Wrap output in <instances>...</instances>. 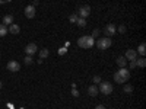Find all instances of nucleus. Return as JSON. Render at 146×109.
<instances>
[{"label":"nucleus","mask_w":146,"mask_h":109,"mask_svg":"<svg viewBox=\"0 0 146 109\" xmlns=\"http://www.w3.org/2000/svg\"><path fill=\"white\" fill-rule=\"evenodd\" d=\"M78 45L80 48H85V50H86V48H92L95 45V39L91 35H85V36H80L78 39Z\"/></svg>","instance_id":"1"},{"label":"nucleus","mask_w":146,"mask_h":109,"mask_svg":"<svg viewBox=\"0 0 146 109\" xmlns=\"http://www.w3.org/2000/svg\"><path fill=\"white\" fill-rule=\"evenodd\" d=\"M111 39H110V38H100V39H96L95 41V45L96 47H98V50H108V48L110 47H111Z\"/></svg>","instance_id":"2"},{"label":"nucleus","mask_w":146,"mask_h":109,"mask_svg":"<svg viewBox=\"0 0 146 109\" xmlns=\"http://www.w3.org/2000/svg\"><path fill=\"white\" fill-rule=\"evenodd\" d=\"M98 90H100L102 95H111V93H113V84L110 83V81H101Z\"/></svg>","instance_id":"3"},{"label":"nucleus","mask_w":146,"mask_h":109,"mask_svg":"<svg viewBox=\"0 0 146 109\" xmlns=\"http://www.w3.org/2000/svg\"><path fill=\"white\" fill-rule=\"evenodd\" d=\"M89 15H91V6L83 5V6H80V7H79V16H80V18L86 19Z\"/></svg>","instance_id":"4"},{"label":"nucleus","mask_w":146,"mask_h":109,"mask_svg":"<svg viewBox=\"0 0 146 109\" xmlns=\"http://www.w3.org/2000/svg\"><path fill=\"white\" fill-rule=\"evenodd\" d=\"M104 33L107 35V38H110V36H113L114 33H117V28H115L114 23H108V25L105 26V29H104Z\"/></svg>","instance_id":"5"},{"label":"nucleus","mask_w":146,"mask_h":109,"mask_svg":"<svg viewBox=\"0 0 146 109\" xmlns=\"http://www.w3.org/2000/svg\"><path fill=\"white\" fill-rule=\"evenodd\" d=\"M7 70L12 71V73H16V71L21 70V64L18 61H15V60H13V61H9L7 63Z\"/></svg>","instance_id":"6"},{"label":"nucleus","mask_w":146,"mask_h":109,"mask_svg":"<svg viewBox=\"0 0 146 109\" xmlns=\"http://www.w3.org/2000/svg\"><path fill=\"white\" fill-rule=\"evenodd\" d=\"M36 44H34V42H31V44H28L27 47H25V53H27V55H34L35 53H36Z\"/></svg>","instance_id":"7"},{"label":"nucleus","mask_w":146,"mask_h":109,"mask_svg":"<svg viewBox=\"0 0 146 109\" xmlns=\"http://www.w3.org/2000/svg\"><path fill=\"white\" fill-rule=\"evenodd\" d=\"M124 57H126L127 61H135V60L137 58V53L135 50H127L126 54H124Z\"/></svg>","instance_id":"8"},{"label":"nucleus","mask_w":146,"mask_h":109,"mask_svg":"<svg viewBox=\"0 0 146 109\" xmlns=\"http://www.w3.org/2000/svg\"><path fill=\"white\" fill-rule=\"evenodd\" d=\"M25 16H27L28 19H32V18L35 16V7H34L32 5H29V6L25 7Z\"/></svg>","instance_id":"9"},{"label":"nucleus","mask_w":146,"mask_h":109,"mask_svg":"<svg viewBox=\"0 0 146 109\" xmlns=\"http://www.w3.org/2000/svg\"><path fill=\"white\" fill-rule=\"evenodd\" d=\"M118 74L124 79V81H127V80L130 79V71H129V68H126V67H121V68L118 70Z\"/></svg>","instance_id":"10"},{"label":"nucleus","mask_w":146,"mask_h":109,"mask_svg":"<svg viewBox=\"0 0 146 109\" xmlns=\"http://www.w3.org/2000/svg\"><path fill=\"white\" fill-rule=\"evenodd\" d=\"M10 33H13V35H18L21 32V28L19 25H16V23H12V25H9V29H7Z\"/></svg>","instance_id":"11"},{"label":"nucleus","mask_w":146,"mask_h":109,"mask_svg":"<svg viewBox=\"0 0 146 109\" xmlns=\"http://www.w3.org/2000/svg\"><path fill=\"white\" fill-rule=\"evenodd\" d=\"M117 64H118L120 68H121V67H127V60H126V57H124V55L117 57Z\"/></svg>","instance_id":"12"},{"label":"nucleus","mask_w":146,"mask_h":109,"mask_svg":"<svg viewBox=\"0 0 146 109\" xmlns=\"http://www.w3.org/2000/svg\"><path fill=\"white\" fill-rule=\"evenodd\" d=\"M88 93H89V96L94 98V96H96L100 93V90H98V87H96L95 84H92V86H89V89H88Z\"/></svg>","instance_id":"13"},{"label":"nucleus","mask_w":146,"mask_h":109,"mask_svg":"<svg viewBox=\"0 0 146 109\" xmlns=\"http://www.w3.org/2000/svg\"><path fill=\"white\" fill-rule=\"evenodd\" d=\"M12 23H13V16H12V15H6L3 18V25L7 26V25H12Z\"/></svg>","instance_id":"14"},{"label":"nucleus","mask_w":146,"mask_h":109,"mask_svg":"<svg viewBox=\"0 0 146 109\" xmlns=\"http://www.w3.org/2000/svg\"><path fill=\"white\" fill-rule=\"evenodd\" d=\"M136 53H137L139 55H142V57L146 55V44H145V42L139 45V48H137V51H136Z\"/></svg>","instance_id":"15"},{"label":"nucleus","mask_w":146,"mask_h":109,"mask_svg":"<svg viewBox=\"0 0 146 109\" xmlns=\"http://www.w3.org/2000/svg\"><path fill=\"white\" fill-rule=\"evenodd\" d=\"M136 66L140 67V68H143V67L146 66V60H145V57H142V58H136Z\"/></svg>","instance_id":"16"},{"label":"nucleus","mask_w":146,"mask_h":109,"mask_svg":"<svg viewBox=\"0 0 146 109\" xmlns=\"http://www.w3.org/2000/svg\"><path fill=\"white\" fill-rule=\"evenodd\" d=\"M7 26H5L3 25V23H2V25H0V38H3V36H6L7 35Z\"/></svg>","instance_id":"17"},{"label":"nucleus","mask_w":146,"mask_h":109,"mask_svg":"<svg viewBox=\"0 0 146 109\" xmlns=\"http://www.w3.org/2000/svg\"><path fill=\"white\" fill-rule=\"evenodd\" d=\"M114 81H115V83H126V81H124V79L118 74V71H115V73H114Z\"/></svg>","instance_id":"18"},{"label":"nucleus","mask_w":146,"mask_h":109,"mask_svg":"<svg viewBox=\"0 0 146 109\" xmlns=\"http://www.w3.org/2000/svg\"><path fill=\"white\" fill-rule=\"evenodd\" d=\"M76 25H78V26H80V28H85V26H86V19L79 18V19L76 20Z\"/></svg>","instance_id":"19"},{"label":"nucleus","mask_w":146,"mask_h":109,"mask_svg":"<svg viewBox=\"0 0 146 109\" xmlns=\"http://www.w3.org/2000/svg\"><path fill=\"white\" fill-rule=\"evenodd\" d=\"M48 54H50V51H48L47 48H42V50L40 51V58H41V60H42V58H47Z\"/></svg>","instance_id":"20"},{"label":"nucleus","mask_w":146,"mask_h":109,"mask_svg":"<svg viewBox=\"0 0 146 109\" xmlns=\"http://www.w3.org/2000/svg\"><path fill=\"white\" fill-rule=\"evenodd\" d=\"M78 19H79V16H78L76 13H73V15H70V16H69V22H70V23H76V20H78Z\"/></svg>","instance_id":"21"},{"label":"nucleus","mask_w":146,"mask_h":109,"mask_svg":"<svg viewBox=\"0 0 146 109\" xmlns=\"http://www.w3.org/2000/svg\"><path fill=\"white\" fill-rule=\"evenodd\" d=\"M23 63H25L27 66L32 64V57H31V55H27V57H25V60H23Z\"/></svg>","instance_id":"22"},{"label":"nucleus","mask_w":146,"mask_h":109,"mask_svg":"<svg viewBox=\"0 0 146 109\" xmlns=\"http://www.w3.org/2000/svg\"><path fill=\"white\" fill-rule=\"evenodd\" d=\"M117 31H118V33H126V31H127V28H126V25H120Z\"/></svg>","instance_id":"23"},{"label":"nucleus","mask_w":146,"mask_h":109,"mask_svg":"<svg viewBox=\"0 0 146 109\" xmlns=\"http://www.w3.org/2000/svg\"><path fill=\"white\" fill-rule=\"evenodd\" d=\"M123 90H124V93H131V90H133V86H130V84H126Z\"/></svg>","instance_id":"24"},{"label":"nucleus","mask_w":146,"mask_h":109,"mask_svg":"<svg viewBox=\"0 0 146 109\" xmlns=\"http://www.w3.org/2000/svg\"><path fill=\"white\" fill-rule=\"evenodd\" d=\"M100 32H101L100 29H94V32H92V35H91V36H92L94 39H95V38H98V36H100Z\"/></svg>","instance_id":"25"},{"label":"nucleus","mask_w":146,"mask_h":109,"mask_svg":"<svg viewBox=\"0 0 146 109\" xmlns=\"http://www.w3.org/2000/svg\"><path fill=\"white\" fill-rule=\"evenodd\" d=\"M92 80H94V83H101V77L100 76H94Z\"/></svg>","instance_id":"26"},{"label":"nucleus","mask_w":146,"mask_h":109,"mask_svg":"<svg viewBox=\"0 0 146 109\" xmlns=\"http://www.w3.org/2000/svg\"><path fill=\"white\" fill-rule=\"evenodd\" d=\"M129 67H130V68H136V67H137V66H136V60H135V61H130Z\"/></svg>","instance_id":"27"},{"label":"nucleus","mask_w":146,"mask_h":109,"mask_svg":"<svg viewBox=\"0 0 146 109\" xmlns=\"http://www.w3.org/2000/svg\"><path fill=\"white\" fill-rule=\"evenodd\" d=\"M72 95H73V96H76V98H78V96H79V92H78L75 87H73V90H72Z\"/></svg>","instance_id":"28"},{"label":"nucleus","mask_w":146,"mask_h":109,"mask_svg":"<svg viewBox=\"0 0 146 109\" xmlns=\"http://www.w3.org/2000/svg\"><path fill=\"white\" fill-rule=\"evenodd\" d=\"M12 2V0H0V5H5V3H9Z\"/></svg>","instance_id":"29"},{"label":"nucleus","mask_w":146,"mask_h":109,"mask_svg":"<svg viewBox=\"0 0 146 109\" xmlns=\"http://www.w3.org/2000/svg\"><path fill=\"white\" fill-rule=\"evenodd\" d=\"M95 109H107V108H105V106H104V105H98V106H96V108H95Z\"/></svg>","instance_id":"30"},{"label":"nucleus","mask_w":146,"mask_h":109,"mask_svg":"<svg viewBox=\"0 0 146 109\" xmlns=\"http://www.w3.org/2000/svg\"><path fill=\"white\" fill-rule=\"evenodd\" d=\"M2 87H3V83H2V81H0V90H2Z\"/></svg>","instance_id":"31"}]
</instances>
